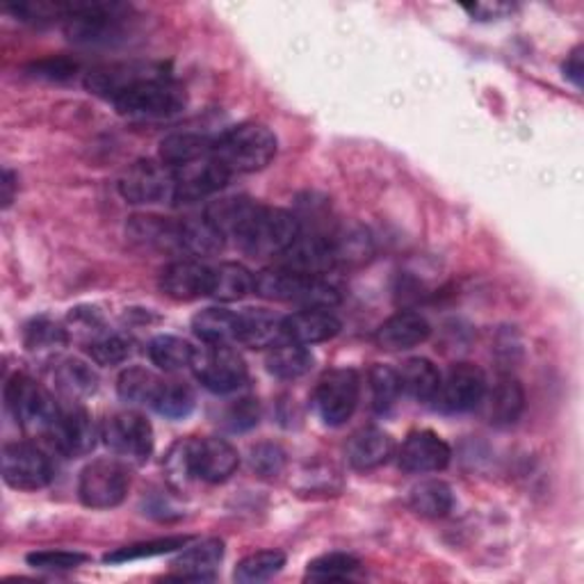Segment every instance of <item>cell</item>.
I'll return each mask as SVG.
<instances>
[{"label":"cell","mask_w":584,"mask_h":584,"mask_svg":"<svg viewBox=\"0 0 584 584\" xmlns=\"http://www.w3.org/2000/svg\"><path fill=\"white\" fill-rule=\"evenodd\" d=\"M431 334L429 322L414 311H399L390 315L375 334V343L382 350L388 352H401V350H411L420 343H425Z\"/></svg>","instance_id":"7402d4cb"},{"label":"cell","mask_w":584,"mask_h":584,"mask_svg":"<svg viewBox=\"0 0 584 584\" xmlns=\"http://www.w3.org/2000/svg\"><path fill=\"white\" fill-rule=\"evenodd\" d=\"M582 49H575L566 62H564V76L575 85V87H582Z\"/></svg>","instance_id":"f5cc1de1"},{"label":"cell","mask_w":584,"mask_h":584,"mask_svg":"<svg viewBox=\"0 0 584 584\" xmlns=\"http://www.w3.org/2000/svg\"><path fill=\"white\" fill-rule=\"evenodd\" d=\"M300 231V219L292 212L255 204L233 233V240L251 259H274L292 247Z\"/></svg>","instance_id":"6da1fadb"},{"label":"cell","mask_w":584,"mask_h":584,"mask_svg":"<svg viewBox=\"0 0 584 584\" xmlns=\"http://www.w3.org/2000/svg\"><path fill=\"white\" fill-rule=\"evenodd\" d=\"M146 350H149L152 363L158 365V368L165 373H178L190 368L197 352L188 341H182L178 336H156Z\"/></svg>","instance_id":"d590c367"},{"label":"cell","mask_w":584,"mask_h":584,"mask_svg":"<svg viewBox=\"0 0 584 584\" xmlns=\"http://www.w3.org/2000/svg\"><path fill=\"white\" fill-rule=\"evenodd\" d=\"M361 382L354 371L341 368L326 373L313 395L315 409L328 427H341L352 418L358 405Z\"/></svg>","instance_id":"8fae6325"},{"label":"cell","mask_w":584,"mask_h":584,"mask_svg":"<svg viewBox=\"0 0 584 584\" xmlns=\"http://www.w3.org/2000/svg\"><path fill=\"white\" fill-rule=\"evenodd\" d=\"M163 379H158L152 371L146 368H128L119 375L117 390L119 397L128 405H149L154 407V401L163 388Z\"/></svg>","instance_id":"8d00e7d4"},{"label":"cell","mask_w":584,"mask_h":584,"mask_svg":"<svg viewBox=\"0 0 584 584\" xmlns=\"http://www.w3.org/2000/svg\"><path fill=\"white\" fill-rule=\"evenodd\" d=\"M171 171H174V204H182V206L208 199L210 195L222 190L231 178L217 165L212 154L190 165L176 167Z\"/></svg>","instance_id":"5bb4252c"},{"label":"cell","mask_w":584,"mask_h":584,"mask_svg":"<svg viewBox=\"0 0 584 584\" xmlns=\"http://www.w3.org/2000/svg\"><path fill=\"white\" fill-rule=\"evenodd\" d=\"M368 382H371L375 411H379V414L390 411L395 407L397 397L401 395L397 371L388 368V365H375L368 375Z\"/></svg>","instance_id":"ee69618b"},{"label":"cell","mask_w":584,"mask_h":584,"mask_svg":"<svg viewBox=\"0 0 584 584\" xmlns=\"http://www.w3.org/2000/svg\"><path fill=\"white\" fill-rule=\"evenodd\" d=\"M55 382L60 390L73 399L87 397L98 388L96 371L81 358H66L55 371Z\"/></svg>","instance_id":"74e56055"},{"label":"cell","mask_w":584,"mask_h":584,"mask_svg":"<svg viewBox=\"0 0 584 584\" xmlns=\"http://www.w3.org/2000/svg\"><path fill=\"white\" fill-rule=\"evenodd\" d=\"M195 405H197V397L190 386L178 384V382H165L154 401V409L165 418L180 420V418H188L195 411Z\"/></svg>","instance_id":"60d3db41"},{"label":"cell","mask_w":584,"mask_h":584,"mask_svg":"<svg viewBox=\"0 0 584 584\" xmlns=\"http://www.w3.org/2000/svg\"><path fill=\"white\" fill-rule=\"evenodd\" d=\"M25 71H28V76H32V79L49 81V83H62V81H71L73 76H76L79 62H73L69 58H46L40 62H32Z\"/></svg>","instance_id":"7dc6e473"},{"label":"cell","mask_w":584,"mask_h":584,"mask_svg":"<svg viewBox=\"0 0 584 584\" xmlns=\"http://www.w3.org/2000/svg\"><path fill=\"white\" fill-rule=\"evenodd\" d=\"M277 135L265 126L247 122L212 142V158L229 176L265 169L277 156Z\"/></svg>","instance_id":"7a4b0ae2"},{"label":"cell","mask_w":584,"mask_h":584,"mask_svg":"<svg viewBox=\"0 0 584 584\" xmlns=\"http://www.w3.org/2000/svg\"><path fill=\"white\" fill-rule=\"evenodd\" d=\"M253 292L265 300L298 304L302 309H334L341 302L336 285L324 281L322 277L304 274L285 265L268 268L261 274H255Z\"/></svg>","instance_id":"3957f363"},{"label":"cell","mask_w":584,"mask_h":584,"mask_svg":"<svg viewBox=\"0 0 584 584\" xmlns=\"http://www.w3.org/2000/svg\"><path fill=\"white\" fill-rule=\"evenodd\" d=\"M222 560L225 541L212 536L186 545V551L180 548V555L171 562V569L178 580H212Z\"/></svg>","instance_id":"603a6c76"},{"label":"cell","mask_w":584,"mask_h":584,"mask_svg":"<svg viewBox=\"0 0 584 584\" xmlns=\"http://www.w3.org/2000/svg\"><path fill=\"white\" fill-rule=\"evenodd\" d=\"M285 566V555L281 551H259L244 557L233 573V580L240 584H255L274 577Z\"/></svg>","instance_id":"ab89813d"},{"label":"cell","mask_w":584,"mask_h":584,"mask_svg":"<svg viewBox=\"0 0 584 584\" xmlns=\"http://www.w3.org/2000/svg\"><path fill=\"white\" fill-rule=\"evenodd\" d=\"M126 233L135 244L144 247V249L165 251V253L182 251L180 222H171V219H167V217L135 215V217H131Z\"/></svg>","instance_id":"cb8c5ba5"},{"label":"cell","mask_w":584,"mask_h":584,"mask_svg":"<svg viewBox=\"0 0 584 584\" xmlns=\"http://www.w3.org/2000/svg\"><path fill=\"white\" fill-rule=\"evenodd\" d=\"M313 354L306 345H295V343H281L277 347H272V352L268 354V371L270 375H274L277 379L283 382H292V379H300L306 373H311L313 368Z\"/></svg>","instance_id":"4dcf8cb0"},{"label":"cell","mask_w":584,"mask_h":584,"mask_svg":"<svg viewBox=\"0 0 584 584\" xmlns=\"http://www.w3.org/2000/svg\"><path fill=\"white\" fill-rule=\"evenodd\" d=\"M87 352L92 361L98 365H117L131 356L133 347H131V341H126L124 336L101 334L87 343Z\"/></svg>","instance_id":"bcb514c9"},{"label":"cell","mask_w":584,"mask_h":584,"mask_svg":"<svg viewBox=\"0 0 584 584\" xmlns=\"http://www.w3.org/2000/svg\"><path fill=\"white\" fill-rule=\"evenodd\" d=\"M450 459H452L450 446L431 429H420L409 434L407 441L401 444L397 452V466L411 474L446 470Z\"/></svg>","instance_id":"9a60e30c"},{"label":"cell","mask_w":584,"mask_h":584,"mask_svg":"<svg viewBox=\"0 0 584 584\" xmlns=\"http://www.w3.org/2000/svg\"><path fill=\"white\" fill-rule=\"evenodd\" d=\"M489 393L487 375L472 363H457L446 377H441L434 395V407L444 414H466L478 409Z\"/></svg>","instance_id":"9c48e42d"},{"label":"cell","mask_w":584,"mask_h":584,"mask_svg":"<svg viewBox=\"0 0 584 584\" xmlns=\"http://www.w3.org/2000/svg\"><path fill=\"white\" fill-rule=\"evenodd\" d=\"M190 541H192L190 536H165V539H154V541H142V543L124 545L115 553H107L105 562L107 564H124V562H135V560H144V557H158V555L180 551V548H186Z\"/></svg>","instance_id":"f35d334b"},{"label":"cell","mask_w":584,"mask_h":584,"mask_svg":"<svg viewBox=\"0 0 584 584\" xmlns=\"http://www.w3.org/2000/svg\"><path fill=\"white\" fill-rule=\"evenodd\" d=\"M131 489V472L119 459H96L83 468L79 480L81 502L90 509L119 507Z\"/></svg>","instance_id":"52a82bcc"},{"label":"cell","mask_w":584,"mask_h":584,"mask_svg":"<svg viewBox=\"0 0 584 584\" xmlns=\"http://www.w3.org/2000/svg\"><path fill=\"white\" fill-rule=\"evenodd\" d=\"M261 420V405L255 397H240L225 414V425L231 431H249Z\"/></svg>","instance_id":"681fc988"},{"label":"cell","mask_w":584,"mask_h":584,"mask_svg":"<svg viewBox=\"0 0 584 584\" xmlns=\"http://www.w3.org/2000/svg\"><path fill=\"white\" fill-rule=\"evenodd\" d=\"M131 8L117 0H71L64 32L73 44L98 46L122 40Z\"/></svg>","instance_id":"5b68a950"},{"label":"cell","mask_w":584,"mask_h":584,"mask_svg":"<svg viewBox=\"0 0 584 584\" xmlns=\"http://www.w3.org/2000/svg\"><path fill=\"white\" fill-rule=\"evenodd\" d=\"M87 562V555L83 553H71V551H40V553H30L28 564L32 569H42V571H71L79 569Z\"/></svg>","instance_id":"f907efd6"},{"label":"cell","mask_w":584,"mask_h":584,"mask_svg":"<svg viewBox=\"0 0 584 584\" xmlns=\"http://www.w3.org/2000/svg\"><path fill=\"white\" fill-rule=\"evenodd\" d=\"M212 270L199 261H174L160 274V288L176 302H192L210 295Z\"/></svg>","instance_id":"ffe728a7"},{"label":"cell","mask_w":584,"mask_h":584,"mask_svg":"<svg viewBox=\"0 0 584 584\" xmlns=\"http://www.w3.org/2000/svg\"><path fill=\"white\" fill-rule=\"evenodd\" d=\"M285 461L288 455L277 444H259L251 448V468L253 472H259L261 478H277V474L283 472Z\"/></svg>","instance_id":"c3c4849f"},{"label":"cell","mask_w":584,"mask_h":584,"mask_svg":"<svg viewBox=\"0 0 584 584\" xmlns=\"http://www.w3.org/2000/svg\"><path fill=\"white\" fill-rule=\"evenodd\" d=\"M361 566V562L354 555L347 553H328L322 555L317 560H313L306 569V580L313 582H336V580H345L352 573H356Z\"/></svg>","instance_id":"7bdbcfd3"},{"label":"cell","mask_w":584,"mask_h":584,"mask_svg":"<svg viewBox=\"0 0 584 584\" xmlns=\"http://www.w3.org/2000/svg\"><path fill=\"white\" fill-rule=\"evenodd\" d=\"M119 192L135 206L174 201V171L163 160H139L122 176Z\"/></svg>","instance_id":"7c38bea8"},{"label":"cell","mask_w":584,"mask_h":584,"mask_svg":"<svg viewBox=\"0 0 584 584\" xmlns=\"http://www.w3.org/2000/svg\"><path fill=\"white\" fill-rule=\"evenodd\" d=\"M341 320L332 309H304L283 317V343L315 345L334 338L341 332Z\"/></svg>","instance_id":"d6986e66"},{"label":"cell","mask_w":584,"mask_h":584,"mask_svg":"<svg viewBox=\"0 0 584 584\" xmlns=\"http://www.w3.org/2000/svg\"><path fill=\"white\" fill-rule=\"evenodd\" d=\"M397 375L401 393H407L418 401H431L438 386H441V373L429 358H409L401 365V371H397Z\"/></svg>","instance_id":"83f0119b"},{"label":"cell","mask_w":584,"mask_h":584,"mask_svg":"<svg viewBox=\"0 0 584 584\" xmlns=\"http://www.w3.org/2000/svg\"><path fill=\"white\" fill-rule=\"evenodd\" d=\"M338 263L336 259V242L334 238H328L326 233H304L300 231L298 240L292 242V247L283 253L281 265L298 270L304 274L320 277L324 272L332 270Z\"/></svg>","instance_id":"ac0fdd59"},{"label":"cell","mask_w":584,"mask_h":584,"mask_svg":"<svg viewBox=\"0 0 584 584\" xmlns=\"http://www.w3.org/2000/svg\"><path fill=\"white\" fill-rule=\"evenodd\" d=\"M113 105L117 107V113L128 117V119H171L180 115L188 105V94L169 69H160L154 76L139 81L124 94H119Z\"/></svg>","instance_id":"277c9868"},{"label":"cell","mask_w":584,"mask_h":584,"mask_svg":"<svg viewBox=\"0 0 584 584\" xmlns=\"http://www.w3.org/2000/svg\"><path fill=\"white\" fill-rule=\"evenodd\" d=\"M160 69H165V64L160 62H124V64L98 66L87 73L85 87L92 94L113 103L119 94H124L139 81L154 76V73H158Z\"/></svg>","instance_id":"e0dca14e"},{"label":"cell","mask_w":584,"mask_h":584,"mask_svg":"<svg viewBox=\"0 0 584 584\" xmlns=\"http://www.w3.org/2000/svg\"><path fill=\"white\" fill-rule=\"evenodd\" d=\"M240 466L238 450L225 441V438H197L195 448V468L197 480L208 484L227 482Z\"/></svg>","instance_id":"44dd1931"},{"label":"cell","mask_w":584,"mask_h":584,"mask_svg":"<svg viewBox=\"0 0 584 584\" xmlns=\"http://www.w3.org/2000/svg\"><path fill=\"white\" fill-rule=\"evenodd\" d=\"M66 345V332L51 320H34L25 326V347L30 352H53Z\"/></svg>","instance_id":"f6af8a7d"},{"label":"cell","mask_w":584,"mask_h":584,"mask_svg":"<svg viewBox=\"0 0 584 584\" xmlns=\"http://www.w3.org/2000/svg\"><path fill=\"white\" fill-rule=\"evenodd\" d=\"M409 502L416 514L425 519H444L455 507V493L450 484L441 480H427L411 491Z\"/></svg>","instance_id":"836d02e7"},{"label":"cell","mask_w":584,"mask_h":584,"mask_svg":"<svg viewBox=\"0 0 584 584\" xmlns=\"http://www.w3.org/2000/svg\"><path fill=\"white\" fill-rule=\"evenodd\" d=\"M8 411L30 434H49L60 416L55 397L28 375H14L6 386Z\"/></svg>","instance_id":"8992f818"},{"label":"cell","mask_w":584,"mask_h":584,"mask_svg":"<svg viewBox=\"0 0 584 584\" xmlns=\"http://www.w3.org/2000/svg\"><path fill=\"white\" fill-rule=\"evenodd\" d=\"M195 448L197 438H180L165 457L167 480L176 491H188L195 482H199L195 468Z\"/></svg>","instance_id":"e575fe53"},{"label":"cell","mask_w":584,"mask_h":584,"mask_svg":"<svg viewBox=\"0 0 584 584\" xmlns=\"http://www.w3.org/2000/svg\"><path fill=\"white\" fill-rule=\"evenodd\" d=\"M225 236L210 219L204 217H188L180 222V244L182 251L195 255H215L225 247Z\"/></svg>","instance_id":"1f68e13d"},{"label":"cell","mask_w":584,"mask_h":584,"mask_svg":"<svg viewBox=\"0 0 584 584\" xmlns=\"http://www.w3.org/2000/svg\"><path fill=\"white\" fill-rule=\"evenodd\" d=\"M53 448L64 457H85L96 448L98 429L92 416L81 407L62 409L49 431Z\"/></svg>","instance_id":"2e32d148"},{"label":"cell","mask_w":584,"mask_h":584,"mask_svg":"<svg viewBox=\"0 0 584 584\" xmlns=\"http://www.w3.org/2000/svg\"><path fill=\"white\" fill-rule=\"evenodd\" d=\"M395 452L390 434L377 427L358 429L347 444V461L354 470H373L386 463Z\"/></svg>","instance_id":"484cf974"},{"label":"cell","mask_w":584,"mask_h":584,"mask_svg":"<svg viewBox=\"0 0 584 584\" xmlns=\"http://www.w3.org/2000/svg\"><path fill=\"white\" fill-rule=\"evenodd\" d=\"M212 142L199 133H176L160 142V160L176 169L212 154Z\"/></svg>","instance_id":"f546056e"},{"label":"cell","mask_w":584,"mask_h":584,"mask_svg":"<svg viewBox=\"0 0 584 584\" xmlns=\"http://www.w3.org/2000/svg\"><path fill=\"white\" fill-rule=\"evenodd\" d=\"M6 10L28 23H49L55 19L66 21L71 14V0H19V3L6 6Z\"/></svg>","instance_id":"b9f144b4"},{"label":"cell","mask_w":584,"mask_h":584,"mask_svg":"<svg viewBox=\"0 0 584 584\" xmlns=\"http://www.w3.org/2000/svg\"><path fill=\"white\" fill-rule=\"evenodd\" d=\"M103 444L131 463H144L154 455V427L139 414L109 416L101 429Z\"/></svg>","instance_id":"30bf717a"},{"label":"cell","mask_w":584,"mask_h":584,"mask_svg":"<svg viewBox=\"0 0 584 584\" xmlns=\"http://www.w3.org/2000/svg\"><path fill=\"white\" fill-rule=\"evenodd\" d=\"M525 411V390L517 377H500L489 393V420L496 427H511Z\"/></svg>","instance_id":"4316f807"},{"label":"cell","mask_w":584,"mask_h":584,"mask_svg":"<svg viewBox=\"0 0 584 584\" xmlns=\"http://www.w3.org/2000/svg\"><path fill=\"white\" fill-rule=\"evenodd\" d=\"M14 199V174L10 169L3 171V206L8 208Z\"/></svg>","instance_id":"db71d44e"},{"label":"cell","mask_w":584,"mask_h":584,"mask_svg":"<svg viewBox=\"0 0 584 584\" xmlns=\"http://www.w3.org/2000/svg\"><path fill=\"white\" fill-rule=\"evenodd\" d=\"M192 373L204 388L229 395L247 382V363L231 345H206L195 352Z\"/></svg>","instance_id":"ba28073f"},{"label":"cell","mask_w":584,"mask_h":584,"mask_svg":"<svg viewBox=\"0 0 584 584\" xmlns=\"http://www.w3.org/2000/svg\"><path fill=\"white\" fill-rule=\"evenodd\" d=\"M236 343L251 350L277 347L283 343V317L265 309H247L238 313Z\"/></svg>","instance_id":"d4e9b609"},{"label":"cell","mask_w":584,"mask_h":584,"mask_svg":"<svg viewBox=\"0 0 584 584\" xmlns=\"http://www.w3.org/2000/svg\"><path fill=\"white\" fill-rule=\"evenodd\" d=\"M51 459L32 444H8L3 448V480L17 491H40L53 482Z\"/></svg>","instance_id":"4fadbf2b"},{"label":"cell","mask_w":584,"mask_h":584,"mask_svg":"<svg viewBox=\"0 0 584 584\" xmlns=\"http://www.w3.org/2000/svg\"><path fill=\"white\" fill-rule=\"evenodd\" d=\"M192 332L206 345H229L238 338V313L206 309L192 317Z\"/></svg>","instance_id":"f1b7e54d"},{"label":"cell","mask_w":584,"mask_h":584,"mask_svg":"<svg viewBox=\"0 0 584 584\" xmlns=\"http://www.w3.org/2000/svg\"><path fill=\"white\" fill-rule=\"evenodd\" d=\"M255 277L240 263H222L212 270L210 295L219 302H238L253 292Z\"/></svg>","instance_id":"d6a6232c"},{"label":"cell","mask_w":584,"mask_h":584,"mask_svg":"<svg viewBox=\"0 0 584 584\" xmlns=\"http://www.w3.org/2000/svg\"><path fill=\"white\" fill-rule=\"evenodd\" d=\"M466 12H470V17H474L478 21H493L504 17L507 12H511V6L504 3H474V6H463Z\"/></svg>","instance_id":"816d5d0a"}]
</instances>
